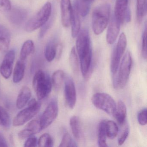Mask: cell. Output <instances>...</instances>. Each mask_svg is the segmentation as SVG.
<instances>
[{"label": "cell", "instance_id": "44dd1931", "mask_svg": "<svg viewBox=\"0 0 147 147\" xmlns=\"http://www.w3.org/2000/svg\"><path fill=\"white\" fill-rule=\"evenodd\" d=\"M126 115L127 109L125 104L122 100H119L114 117L120 126L125 123Z\"/></svg>", "mask_w": 147, "mask_h": 147}, {"label": "cell", "instance_id": "b9f144b4", "mask_svg": "<svg viewBox=\"0 0 147 147\" xmlns=\"http://www.w3.org/2000/svg\"><path fill=\"white\" fill-rule=\"evenodd\" d=\"M82 1H90V2H92V1L93 0H82Z\"/></svg>", "mask_w": 147, "mask_h": 147}, {"label": "cell", "instance_id": "3957f363", "mask_svg": "<svg viewBox=\"0 0 147 147\" xmlns=\"http://www.w3.org/2000/svg\"><path fill=\"white\" fill-rule=\"evenodd\" d=\"M33 87L38 100L45 98L49 94L52 89L51 79L42 70H38L33 77Z\"/></svg>", "mask_w": 147, "mask_h": 147}, {"label": "cell", "instance_id": "52a82bcc", "mask_svg": "<svg viewBox=\"0 0 147 147\" xmlns=\"http://www.w3.org/2000/svg\"><path fill=\"white\" fill-rule=\"evenodd\" d=\"M127 45V39L123 32L120 34L117 43L112 54L111 70L113 76L117 73L120 60L125 51Z\"/></svg>", "mask_w": 147, "mask_h": 147}, {"label": "cell", "instance_id": "d4e9b609", "mask_svg": "<svg viewBox=\"0 0 147 147\" xmlns=\"http://www.w3.org/2000/svg\"><path fill=\"white\" fill-rule=\"evenodd\" d=\"M35 49L34 42L31 40H28L24 42L20 51V59L26 61L27 57L34 52Z\"/></svg>", "mask_w": 147, "mask_h": 147}, {"label": "cell", "instance_id": "f1b7e54d", "mask_svg": "<svg viewBox=\"0 0 147 147\" xmlns=\"http://www.w3.org/2000/svg\"><path fill=\"white\" fill-rule=\"evenodd\" d=\"M146 4V0H137V18L139 23L142 22L143 18L146 14L147 11Z\"/></svg>", "mask_w": 147, "mask_h": 147}, {"label": "cell", "instance_id": "f546056e", "mask_svg": "<svg viewBox=\"0 0 147 147\" xmlns=\"http://www.w3.org/2000/svg\"><path fill=\"white\" fill-rule=\"evenodd\" d=\"M53 139L49 133H45L40 136L38 141V145L41 147H52L53 146Z\"/></svg>", "mask_w": 147, "mask_h": 147}, {"label": "cell", "instance_id": "e0dca14e", "mask_svg": "<svg viewBox=\"0 0 147 147\" xmlns=\"http://www.w3.org/2000/svg\"><path fill=\"white\" fill-rule=\"evenodd\" d=\"M10 31L5 26L0 24V51L5 52L8 50L11 43Z\"/></svg>", "mask_w": 147, "mask_h": 147}, {"label": "cell", "instance_id": "60d3db41", "mask_svg": "<svg viewBox=\"0 0 147 147\" xmlns=\"http://www.w3.org/2000/svg\"><path fill=\"white\" fill-rule=\"evenodd\" d=\"M131 12L129 8H128V9H127V11H126V14H125V20H126L127 22H129L131 21Z\"/></svg>", "mask_w": 147, "mask_h": 147}, {"label": "cell", "instance_id": "30bf717a", "mask_svg": "<svg viewBox=\"0 0 147 147\" xmlns=\"http://www.w3.org/2000/svg\"><path fill=\"white\" fill-rule=\"evenodd\" d=\"M64 96L67 106L70 109L75 106L77 95L75 86L73 79L69 76H65L64 79Z\"/></svg>", "mask_w": 147, "mask_h": 147}, {"label": "cell", "instance_id": "5bb4252c", "mask_svg": "<svg viewBox=\"0 0 147 147\" xmlns=\"http://www.w3.org/2000/svg\"><path fill=\"white\" fill-rule=\"evenodd\" d=\"M9 12V21L15 25H20L23 24L27 17V11L22 8H13Z\"/></svg>", "mask_w": 147, "mask_h": 147}, {"label": "cell", "instance_id": "9a60e30c", "mask_svg": "<svg viewBox=\"0 0 147 147\" xmlns=\"http://www.w3.org/2000/svg\"><path fill=\"white\" fill-rule=\"evenodd\" d=\"M128 1L129 0H117L116 1L114 17L120 24H123L124 21L128 8Z\"/></svg>", "mask_w": 147, "mask_h": 147}, {"label": "cell", "instance_id": "8992f818", "mask_svg": "<svg viewBox=\"0 0 147 147\" xmlns=\"http://www.w3.org/2000/svg\"><path fill=\"white\" fill-rule=\"evenodd\" d=\"M92 102L95 107L114 117L117 104L111 96L105 93L94 94L92 98Z\"/></svg>", "mask_w": 147, "mask_h": 147}, {"label": "cell", "instance_id": "1f68e13d", "mask_svg": "<svg viewBox=\"0 0 147 147\" xmlns=\"http://www.w3.org/2000/svg\"><path fill=\"white\" fill-rule=\"evenodd\" d=\"M11 123V119L8 113L4 107L0 106V125L8 127Z\"/></svg>", "mask_w": 147, "mask_h": 147}, {"label": "cell", "instance_id": "d590c367", "mask_svg": "<svg viewBox=\"0 0 147 147\" xmlns=\"http://www.w3.org/2000/svg\"><path fill=\"white\" fill-rule=\"evenodd\" d=\"M147 29L145 26V30L143 33L142 37V54L143 57L145 59L147 58Z\"/></svg>", "mask_w": 147, "mask_h": 147}, {"label": "cell", "instance_id": "ba28073f", "mask_svg": "<svg viewBox=\"0 0 147 147\" xmlns=\"http://www.w3.org/2000/svg\"><path fill=\"white\" fill-rule=\"evenodd\" d=\"M58 113V102L56 99L54 98L49 103L39 119L42 130L51 124L56 119Z\"/></svg>", "mask_w": 147, "mask_h": 147}, {"label": "cell", "instance_id": "836d02e7", "mask_svg": "<svg viewBox=\"0 0 147 147\" xmlns=\"http://www.w3.org/2000/svg\"><path fill=\"white\" fill-rule=\"evenodd\" d=\"M147 109L144 108L138 114V121L139 124L145 125L147 124Z\"/></svg>", "mask_w": 147, "mask_h": 147}, {"label": "cell", "instance_id": "e575fe53", "mask_svg": "<svg viewBox=\"0 0 147 147\" xmlns=\"http://www.w3.org/2000/svg\"><path fill=\"white\" fill-rule=\"evenodd\" d=\"M11 9V5L10 0H0V11L7 13Z\"/></svg>", "mask_w": 147, "mask_h": 147}, {"label": "cell", "instance_id": "8d00e7d4", "mask_svg": "<svg viewBox=\"0 0 147 147\" xmlns=\"http://www.w3.org/2000/svg\"><path fill=\"white\" fill-rule=\"evenodd\" d=\"M52 20H49L47 22L45 23L41 27V30L39 33V37L40 38H43L46 34V32L48 31V30L50 28L51 24H52Z\"/></svg>", "mask_w": 147, "mask_h": 147}, {"label": "cell", "instance_id": "7a4b0ae2", "mask_svg": "<svg viewBox=\"0 0 147 147\" xmlns=\"http://www.w3.org/2000/svg\"><path fill=\"white\" fill-rule=\"evenodd\" d=\"M111 7L108 3L95 7L92 16V26L94 34L99 35L105 30L109 22Z\"/></svg>", "mask_w": 147, "mask_h": 147}, {"label": "cell", "instance_id": "4316f807", "mask_svg": "<svg viewBox=\"0 0 147 147\" xmlns=\"http://www.w3.org/2000/svg\"><path fill=\"white\" fill-rule=\"evenodd\" d=\"M57 44L55 41H51L46 45L45 50V56L49 62L52 61L56 57Z\"/></svg>", "mask_w": 147, "mask_h": 147}, {"label": "cell", "instance_id": "ab89813d", "mask_svg": "<svg viewBox=\"0 0 147 147\" xmlns=\"http://www.w3.org/2000/svg\"><path fill=\"white\" fill-rule=\"evenodd\" d=\"M6 141L1 134H0V147H7Z\"/></svg>", "mask_w": 147, "mask_h": 147}, {"label": "cell", "instance_id": "74e56055", "mask_svg": "<svg viewBox=\"0 0 147 147\" xmlns=\"http://www.w3.org/2000/svg\"><path fill=\"white\" fill-rule=\"evenodd\" d=\"M38 144V140L35 137L31 136L27 138L24 144L25 147H36Z\"/></svg>", "mask_w": 147, "mask_h": 147}, {"label": "cell", "instance_id": "ffe728a7", "mask_svg": "<svg viewBox=\"0 0 147 147\" xmlns=\"http://www.w3.org/2000/svg\"><path fill=\"white\" fill-rule=\"evenodd\" d=\"M26 68V61L19 59L16 63L13 70V82L18 83L21 82L24 76Z\"/></svg>", "mask_w": 147, "mask_h": 147}, {"label": "cell", "instance_id": "f35d334b", "mask_svg": "<svg viewBox=\"0 0 147 147\" xmlns=\"http://www.w3.org/2000/svg\"><path fill=\"white\" fill-rule=\"evenodd\" d=\"M63 51V46L61 44H58L57 45L56 55V57L57 59H59L61 56Z\"/></svg>", "mask_w": 147, "mask_h": 147}, {"label": "cell", "instance_id": "4fadbf2b", "mask_svg": "<svg viewBox=\"0 0 147 147\" xmlns=\"http://www.w3.org/2000/svg\"><path fill=\"white\" fill-rule=\"evenodd\" d=\"M120 24L113 16L110 22L107 32V42L109 44H113L115 42L119 33Z\"/></svg>", "mask_w": 147, "mask_h": 147}, {"label": "cell", "instance_id": "8fae6325", "mask_svg": "<svg viewBox=\"0 0 147 147\" xmlns=\"http://www.w3.org/2000/svg\"><path fill=\"white\" fill-rule=\"evenodd\" d=\"M15 58V51L11 50L7 53L0 67V72L6 79L10 78L12 72L13 63Z\"/></svg>", "mask_w": 147, "mask_h": 147}, {"label": "cell", "instance_id": "9c48e42d", "mask_svg": "<svg viewBox=\"0 0 147 147\" xmlns=\"http://www.w3.org/2000/svg\"><path fill=\"white\" fill-rule=\"evenodd\" d=\"M41 104L39 102L32 106H28L20 111L13 119V125L14 126L23 125L34 117L40 111Z\"/></svg>", "mask_w": 147, "mask_h": 147}, {"label": "cell", "instance_id": "6da1fadb", "mask_svg": "<svg viewBox=\"0 0 147 147\" xmlns=\"http://www.w3.org/2000/svg\"><path fill=\"white\" fill-rule=\"evenodd\" d=\"M77 36L76 51L80 60V69L83 76L86 77L89 73L92 63L91 40L86 29L80 31Z\"/></svg>", "mask_w": 147, "mask_h": 147}, {"label": "cell", "instance_id": "d6986e66", "mask_svg": "<svg viewBox=\"0 0 147 147\" xmlns=\"http://www.w3.org/2000/svg\"><path fill=\"white\" fill-rule=\"evenodd\" d=\"M40 131V127L38 123L34 121H31L28 124L26 129L19 132L18 136L20 139H24L32 136Z\"/></svg>", "mask_w": 147, "mask_h": 147}, {"label": "cell", "instance_id": "277c9868", "mask_svg": "<svg viewBox=\"0 0 147 147\" xmlns=\"http://www.w3.org/2000/svg\"><path fill=\"white\" fill-rule=\"evenodd\" d=\"M132 63L130 52L127 51L119 66L117 75L113 78V86L115 88L123 89L125 86L129 78Z\"/></svg>", "mask_w": 147, "mask_h": 147}, {"label": "cell", "instance_id": "5b68a950", "mask_svg": "<svg viewBox=\"0 0 147 147\" xmlns=\"http://www.w3.org/2000/svg\"><path fill=\"white\" fill-rule=\"evenodd\" d=\"M51 11V3H45L38 12L27 22L25 26L26 31L31 32L41 28L50 18Z\"/></svg>", "mask_w": 147, "mask_h": 147}, {"label": "cell", "instance_id": "603a6c76", "mask_svg": "<svg viewBox=\"0 0 147 147\" xmlns=\"http://www.w3.org/2000/svg\"><path fill=\"white\" fill-rule=\"evenodd\" d=\"M106 120H104L100 123L98 129V143L99 147H107V143L106 131L105 128Z\"/></svg>", "mask_w": 147, "mask_h": 147}, {"label": "cell", "instance_id": "7c38bea8", "mask_svg": "<svg viewBox=\"0 0 147 147\" xmlns=\"http://www.w3.org/2000/svg\"><path fill=\"white\" fill-rule=\"evenodd\" d=\"M61 17L62 25L68 28L71 25L73 14V7L70 0H61Z\"/></svg>", "mask_w": 147, "mask_h": 147}, {"label": "cell", "instance_id": "cb8c5ba5", "mask_svg": "<svg viewBox=\"0 0 147 147\" xmlns=\"http://www.w3.org/2000/svg\"><path fill=\"white\" fill-rule=\"evenodd\" d=\"M69 62L70 67L74 74L77 76L80 72V61L75 47H73L71 49L69 57Z\"/></svg>", "mask_w": 147, "mask_h": 147}, {"label": "cell", "instance_id": "d6a6232c", "mask_svg": "<svg viewBox=\"0 0 147 147\" xmlns=\"http://www.w3.org/2000/svg\"><path fill=\"white\" fill-rule=\"evenodd\" d=\"M77 144L73 140L70 135L68 133H66L63 137L59 147H77Z\"/></svg>", "mask_w": 147, "mask_h": 147}, {"label": "cell", "instance_id": "2e32d148", "mask_svg": "<svg viewBox=\"0 0 147 147\" xmlns=\"http://www.w3.org/2000/svg\"><path fill=\"white\" fill-rule=\"evenodd\" d=\"M80 15L77 1L76 0L73 7V14L71 24L72 25V36L74 38L77 37L80 31Z\"/></svg>", "mask_w": 147, "mask_h": 147}, {"label": "cell", "instance_id": "83f0119b", "mask_svg": "<svg viewBox=\"0 0 147 147\" xmlns=\"http://www.w3.org/2000/svg\"><path fill=\"white\" fill-rule=\"evenodd\" d=\"M105 128L107 137L110 139H113L118 134V126L116 123L112 120H106Z\"/></svg>", "mask_w": 147, "mask_h": 147}, {"label": "cell", "instance_id": "ac0fdd59", "mask_svg": "<svg viewBox=\"0 0 147 147\" xmlns=\"http://www.w3.org/2000/svg\"><path fill=\"white\" fill-rule=\"evenodd\" d=\"M32 92L30 88L26 86L23 87L17 98L16 106L18 109L24 108L30 99Z\"/></svg>", "mask_w": 147, "mask_h": 147}, {"label": "cell", "instance_id": "7402d4cb", "mask_svg": "<svg viewBox=\"0 0 147 147\" xmlns=\"http://www.w3.org/2000/svg\"><path fill=\"white\" fill-rule=\"evenodd\" d=\"M69 125L72 133L77 141H80L82 137V129L80 119L76 116H73L69 120Z\"/></svg>", "mask_w": 147, "mask_h": 147}, {"label": "cell", "instance_id": "4dcf8cb0", "mask_svg": "<svg viewBox=\"0 0 147 147\" xmlns=\"http://www.w3.org/2000/svg\"><path fill=\"white\" fill-rule=\"evenodd\" d=\"M121 126H122L123 128L121 129L119 132L117 139L118 144L119 146H121L124 143L129 136V126L128 124L125 123Z\"/></svg>", "mask_w": 147, "mask_h": 147}, {"label": "cell", "instance_id": "484cf974", "mask_svg": "<svg viewBox=\"0 0 147 147\" xmlns=\"http://www.w3.org/2000/svg\"><path fill=\"white\" fill-rule=\"evenodd\" d=\"M65 77V74L63 70H57L54 72L51 80L52 86L56 90H59L61 88Z\"/></svg>", "mask_w": 147, "mask_h": 147}]
</instances>
